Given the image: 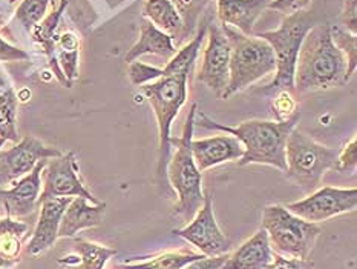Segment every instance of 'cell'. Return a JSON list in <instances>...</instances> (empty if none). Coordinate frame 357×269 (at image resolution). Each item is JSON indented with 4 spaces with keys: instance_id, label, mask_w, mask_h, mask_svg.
Masks as SVG:
<instances>
[{
    "instance_id": "6da1fadb",
    "label": "cell",
    "mask_w": 357,
    "mask_h": 269,
    "mask_svg": "<svg viewBox=\"0 0 357 269\" xmlns=\"http://www.w3.org/2000/svg\"><path fill=\"white\" fill-rule=\"evenodd\" d=\"M299 119L301 112L284 122L247 120L236 126H229L197 110L195 125L236 137L244 146V156L238 160V166L267 165L285 173V143L291 131L296 129Z\"/></svg>"
},
{
    "instance_id": "7a4b0ae2",
    "label": "cell",
    "mask_w": 357,
    "mask_h": 269,
    "mask_svg": "<svg viewBox=\"0 0 357 269\" xmlns=\"http://www.w3.org/2000/svg\"><path fill=\"white\" fill-rule=\"evenodd\" d=\"M347 60L331 38V25L321 22L308 31L294 68V92L308 94L345 83Z\"/></svg>"
},
{
    "instance_id": "3957f363",
    "label": "cell",
    "mask_w": 357,
    "mask_h": 269,
    "mask_svg": "<svg viewBox=\"0 0 357 269\" xmlns=\"http://www.w3.org/2000/svg\"><path fill=\"white\" fill-rule=\"evenodd\" d=\"M197 110L198 105L192 103L184 122L181 136L178 138H170V143L176 150L174 156H170L166 169L167 180L178 197L174 214L184 221H190L204 203L203 175L197 168L190 148L193 131H195Z\"/></svg>"
},
{
    "instance_id": "277c9868",
    "label": "cell",
    "mask_w": 357,
    "mask_h": 269,
    "mask_svg": "<svg viewBox=\"0 0 357 269\" xmlns=\"http://www.w3.org/2000/svg\"><path fill=\"white\" fill-rule=\"evenodd\" d=\"M316 23H319L316 19V14L304 10L296 14L285 15L281 25L276 29L255 33V36L268 42L276 59L275 79L266 88L259 89V92L267 94V92L285 89L294 94V68H296L298 54L307 33Z\"/></svg>"
},
{
    "instance_id": "5b68a950",
    "label": "cell",
    "mask_w": 357,
    "mask_h": 269,
    "mask_svg": "<svg viewBox=\"0 0 357 269\" xmlns=\"http://www.w3.org/2000/svg\"><path fill=\"white\" fill-rule=\"evenodd\" d=\"M221 27L230 42L229 83L222 99H230L262 77L273 74L276 71V59L271 46L264 38L244 36L226 25Z\"/></svg>"
},
{
    "instance_id": "8992f818",
    "label": "cell",
    "mask_w": 357,
    "mask_h": 269,
    "mask_svg": "<svg viewBox=\"0 0 357 269\" xmlns=\"http://www.w3.org/2000/svg\"><path fill=\"white\" fill-rule=\"evenodd\" d=\"M337 154L339 150L293 129L285 143L287 180L310 194L321 187L322 177L330 169H336Z\"/></svg>"
},
{
    "instance_id": "52a82bcc",
    "label": "cell",
    "mask_w": 357,
    "mask_h": 269,
    "mask_svg": "<svg viewBox=\"0 0 357 269\" xmlns=\"http://www.w3.org/2000/svg\"><path fill=\"white\" fill-rule=\"evenodd\" d=\"M190 77L188 74L162 75L160 79L142 87V94L149 102L157 117L158 125V166L160 179H167L166 169L170 160V129L175 117L188 100V85Z\"/></svg>"
},
{
    "instance_id": "ba28073f",
    "label": "cell",
    "mask_w": 357,
    "mask_h": 269,
    "mask_svg": "<svg viewBox=\"0 0 357 269\" xmlns=\"http://www.w3.org/2000/svg\"><path fill=\"white\" fill-rule=\"evenodd\" d=\"M262 229H266L271 249L290 259L307 260L312 256L322 228L317 223L298 217L282 205H268L262 211Z\"/></svg>"
},
{
    "instance_id": "9c48e42d",
    "label": "cell",
    "mask_w": 357,
    "mask_h": 269,
    "mask_svg": "<svg viewBox=\"0 0 357 269\" xmlns=\"http://www.w3.org/2000/svg\"><path fill=\"white\" fill-rule=\"evenodd\" d=\"M42 192L38 197V206L43 200L60 197H83L92 205H98L100 200L86 188L82 180L75 152L61 154L59 157L48 159L42 171Z\"/></svg>"
},
{
    "instance_id": "30bf717a",
    "label": "cell",
    "mask_w": 357,
    "mask_h": 269,
    "mask_svg": "<svg viewBox=\"0 0 357 269\" xmlns=\"http://www.w3.org/2000/svg\"><path fill=\"white\" fill-rule=\"evenodd\" d=\"M285 208L298 217L319 225L340 214L353 212L357 208V188L322 187Z\"/></svg>"
},
{
    "instance_id": "8fae6325",
    "label": "cell",
    "mask_w": 357,
    "mask_h": 269,
    "mask_svg": "<svg viewBox=\"0 0 357 269\" xmlns=\"http://www.w3.org/2000/svg\"><path fill=\"white\" fill-rule=\"evenodd\" d=\"M172 234L184 238L185 242L195 246L206 257H215L227 254L230 249V242L222 233L213 211V197L211 192H204V203L198 212L184 228L174 229Z\"/></svg>"
},
{
    "instance_id": "7c38bea8",
    "label": "cell",
    "mask_w": 357,
    "mask_h": 269,
    "mask_svg": "<svg viewBox=\"0 0 357 269\" xmlns=\"http://www.w3.org/2000/svg\"><path fill=\"white\" fill-rule=\"evenodd\" d=\"M207 43L203 50V64H201L197 79L206 85L213 94L222 99L224 91L229 83L230 68V42L224 34L220 22L211 20L207 27Z\"/></svg>"
},
{
    "instance_id": "4fadbf2b",
    "label": "cell",
    "mask_w": 357,
    "mask_h": 269,
    "mask_svg": "<svg viewBox=\"0 0 357 269\" xmlns=\"http://www.w3.org/2000/svg\"><path fill=\"white\" fill-rule=\"evenodd\" d=\"M59 156H61V151L45 145L33 136H25L10 150H0V189L29 174L40 160Z\"/></svg>"
},
{
    "instance_id": "5bb4252c",
    "label": "cell",
    "mask_w": 357,
    "mask_h": 269,
    "mask_svg": "<svg viewBox=\"0 0 357 269\" xmlns=\"http://www.w3.org/2000/svg\"><path fill=\"white\" fill-rule=\"evenodd\" d=\"M48 159H43L33 171L22 177L11 188L0 189V203L5 208L8 217H28L38 208V197L42 192V171Z\"/></svg>"
},
{
    "instance_id": "9a60e30c",
    "label": "cell",
    "mask_w": 357,
    "mask_h": 269,
    "mask_svg": "<svg viewBox=\"0 0 357 269\" xmlns=\"http://www.w3.org/2000/svg\"><path fill=\"white\" fill-rule=\"evenodd\" d=\"M74 197H60L48 198L40 203V214L38 221L33 233V237L28 242L26 252L29 256L38 257L51 249L54 243L59 240V228L60 220L63 215L66 206Z\"/></svg>"
},
{
    "instance_id": "2e32d148",
    "label": "cell",
    "mask_w": 357,
    "mask_h": 269,
    "mask_svg": "<svg viewBox=\"0 0 357 269\" xmlns=\"http://www.w3.org/2000/svg\"><path fill=\"white\" fill-rule=\"evenodd\" d=\"M190 148L193 160L201 173L227 161L239 160L244 156V146L236 137L226 133L199 140L192 138Z\"/></svg>"
},
{
    "instance_id": "e0dca14e",
    "label": "cell",
    "mask_w": 357,
    "mask_h": 269,
    "mask_svg": "<svg viewBox=\"0 0 357 269\" xmlns=\"http://www.w3.org/2000/svg\"><path fill=\"white\" fill-rule=\"evenodd\" d=\"M271 0H216V15L221 25L244 36H255V23Z\"/></svg>"
},
{
    "instance_id": "ac0fdd59",
    "label": "cell",
    "mask_w": 357,
    "mask_h": 269,
    "mask_svg": "<svg viewBox=\"0 0 357 269\" xmlns=\"http://www.w3.org/2000/svg\"><path fill=\"white\" fill-rule=\"evenodd\" d=\"M106 203L92 205L83 197H74L61 215L59 238H74L80 231L100 226L103 223Z\"/></svg>"
},
{
    "instance_id": "d6986e66",
    "label": "cell",
    "mask_w": 357,
    "mask_h": 269,
    "mask_svg": "<svg viewBox=\"0 0 357 269\" xmlns=\"http://www.w3.org/2000/svg\"><path fill=\"white\" fill-rule=\"evenodd\" d=\"M51 3H52L51 11L45 15V19L40 23H37L29 34L37 45L42 46L43 52L46 54V57H48L52 73L57 77V80L61 85H65L66 88H71L73 85L65 79V75H63V73H61V69L59 68L57 60H56L57 28H59L61 15H63L66 6H68V0H56V2L52 0Z\"/></svg>"
},
{
    "instance_id": "ffe728a7",
    "label": "cell",
    "mask_w": 357,
    "mask_h": 269,
    "mask_svg": "<svg viewBox=\"0 0 357 269\" xmlns=\"http://www.w3.org/2000/svg\"><path fill=\"white\" fill-rule=\"evenodd\" d=\"M275 257L266 229L259 228L229 257L222 269H267Z\"/></svg>"
},
{
    "instance_id": "44dd1931",
    "label": "cell",
    "mask_w": 357,
    "mask_h": 269,
    "mask_svg": "<svg viewBox=\"0 0 357 269\" xmlns=\"http://www.w3.org/2000/svg\"><path fill=\"white\" fill-rule=\"evenodd\" d=\"M143 19L169 34L174 42L176 41V45L190 34L180 10L172 0H143Z\"/></svg>"
},
{
    "instance_id": "7402d4cb",
    "label": "cell",
    "mask_w": 357,
    "mask_h": 269,
    "mask_svg": "<svg viewBox=\"0 0 357 269\" xmlns=\"http://www.w3.org/2000/svg\"><path fill=\"white\" fill-rule=\"evenodd\" d=\"M176 46L174 38L169 34L162 33L157 27H153L149 20L143 19L139 23V36L135 45L128 51L124 60L128 64H132L137 59L146 54H152V56H157L169 61L176 54Z\"/></svg>"
},
{
    "instance_id": "603a6c76",
    "label": "cell",
    "mask_w": 357,
    "mask_h": 269,
    "mask_svg": "<svg viewBox=\"0 0 357 269\" xmlns=\"http://www.w3.org/2000/svg\"><path fill=\"white\" fill-rule=\"evenodd\" d=\"M74 251L71 256L57 259L61 269H105L107 261L117 256V249L77 237H74Z\"/></svg>"
},
{
    "instance_id": "cb8c5ba5",
    "label": "cell",
    "mask_w": 357,
    "mask_h": 269,
    "mask_svg": "<svg viewBox=\"0 0 357 269\" xmlns=\"http://www.w3.org/2000/svg\"><path fill=\"white\" fill-rule=\"evenodd\" d=\"M28 223L19 219H0V269H14L19 265L22 240L28 233Z\"/></svg>"
},
{
    "instance_id": "d4e9b609",
    "label": "cell",
    "mask_w": 357,
    "mask_h": 269,
    "mask_svg": "<svg viewBox=\"0 0 357 269\" xmlns=\"http://www.w3.org/2000/svg\"><path fill=\"white\" fill-rule=\"evenodd\" d=\"M211 20H212L211 17H207L201 22V27L198 28L195 37H193L190 42L185 43L181 50H178L175 56L167 61L165 68H161L162 75H174V74H188L189 77L192 75L193 66H195L197 60L199 57L201 46H203V42L207 34V27L208 23H211Z\"/></svg>"
},
{
    "instance_id": "484cf974",
    "label": "cell",
    "mask_w": 357,
    "mask_h": 269,
    "mask_svg": "<svg viewBox=\"0 0 357 269\" xmlns=\"http://www.w3.org/2000/svg\"><path fill=\"white\" fill-rule=\"evenodd\" d=\"M15 114H17V94L13 83L2 69H0V137L8 142H19L17 128H15Z\"/></svg>"
},
{
    "instance_id": "4316f807",
    "label": "cell",
    "mask_w": 357,
    "mask_h": 269,
    "mask_svg": "<svg viewBox=\"0 0 357 269\" xmlns=\"http://www.w3.org/2000/svg\"><path fill=\"white\" fill-rule=\"evenodd\" d=\"M204 257L199 252H183V251H167L160 252L157 256L130 259L123 261L117 269H181L190 261Z\"/></svg>"
},
{
    "instance_id": "83f0119b",
    "label": "cell",
    "mask_w": 357,
    "mask_h": 269,
    "mask_svg": "<svg viewBox=\"0 0 357 269\" xmlns=\"http://www.w3.org/2000/svg\"><path fill=\"white\" fill-rule=\"evenodd\" d=\"M79 54L80 41L73 31H65L60 36H56V60L57 65L63 73L65 79L73 85L79 77Z\"/></svg>"
},
{
    "instance_id": "f1b7e54d",
    "label": "cell",
    "mask_w": 357,
    "mask_h": 269,
    "mask_svg": "<svg viewBox=\"0 0 357 269\" xmlns=\"http://www.w3.org/2000/svg\"><path fill=\"white\" fill-rule=\"evenodd\" d=\"M331 38L339 51L344 54L347 60V73H345V83L351 79L356 66H357V34L350 33V31L342 29L340 27L331 25Z\"/></svg>"
},
{
    "instance_id": "f546056e",
    "label": "cell",
    "mask_w": 357,
    "mask_h": 269,
    "mask_svg": "<svg viewBox=\"0 0 357 269\" xmlns=\"http://www.w3.org/2000/svg\"><path fill=\"white\" fill-rule=\"evenodd\" d=\"M51 2L52 0H22L15 10V20L26 33H31L37 23H40L48 14Z\"/></svg>"
},
{
    "instance_id": "4dcf8cb0",
    "label": "cell",
    "mask_w": 357,
    "mask_h": 269,
    "mask_svg": "<svg viewBox=\"0 0 357 269\" xmlns=\"http://www.w3.org/2000/svg\"><path fill=\"white\" fill-rule=\"evenodd\" d=\"M162 75V69L143 64V61H132L129 64V80L134 87H143L146 83L160 79Z\"/></svg>"
},
{
    "instance_id": "1f68e13d",
    "label": "cell",
    "mask_w": 357,
    "mask_h": 269,
    "mask_svg": "<svg viewBox=\"0 0 357 269\" xmlns=\"http://www.w3.org/2000/svg\"><path fill=\"white\" fill-rule=\"evenodd\" d=\"M273 112L276 114L278 122H284L291 119L293 115H296L298 111V103L294 100L293 92L290 91H278V96L273 102Z\"/></svg>"
},
{
    "instance_id": "d6a6232c",
    "label": "cell",
    "mask_w": 357,
    "mask_h": 269,
    "mask_svg": "<svg viewBox=\"0 0 357 269\" xmlns=\"http://www.w3.org/2000/svg\"><path fill=\"white\" fill-rule=\"evenodd\" d=\"M357 165V138L353 137L342 150L337 154V173H350L354 171Z\"/></svg>"
},
{
    "instance_id": "836d02e7",
    "label": "cell",
    "mask_w": 357,
    "mask_h": 269,
    "mask_svg": "<svg viewBox=\"0 0 357 269\" xmlns=\"http://www.w3.org/2000/svg\"><path fill=\"white\" fill-rule=\"evenodd\" d=\"M310 3H312V0H271L267 8L284 14L285 17V15H291L307 10Z\"/></svg>"
},
{
    "instance_id": "e575fe53",
    "label": "cell",
    "mask_w": 357,
    "mask_h": 269,
    "mask_svg": "<svg viewBox=\"0 0 357 269\" xmlns=\"http://www.w3.org/2000/svg\"><path fill=\"white\" fill-rule=\"evenodd\" d=\"M267 269H314V261L312 259L301 260V259H290L275 254L271 263Z\"/></svg>"
},
{
    "instance_id": "d590c367",
    "label": "cell",
    "mask_w": 357,
    "mask_h": 269,
    "mask_svg": "<svg viewBox=\"0 0 357 269\" xmlns=\"http://www.w3.org/2000/svg\"><path fill=\"white\" fill-rule=\"evenodd\" d=\"M172 2L176 5L178 10H180L185 27H188L189 33L192 34V31H193V28H195V23L198 20L199 11L197 10L195 5H193L192 0H172Z\"/></svg>"
},
{
    "instance_id": "8d00e7d4",
    "label": "cell",
    "mask_w": 357,
    "mask_h": 269,
    "mask_svg": "<svg viewBox=\"0 0 357 269\" xmlns=\"http://www.w3.org/2000/svg\"><path fill=\"white\" fill-rule=\"evenodd\" d=\"M28 59L29 54L25 50L17 48V46L6 42L3 37H0V61H20Z\"/></svg>"
},
{
    "instance_id": "74e56055",
    "label": "cell",
    "mask_w": 357,
    "mask_h": 269,
    "mask_svg": "<svg viewBox=\"0 0 357 269\" xmlns=\"http://www.w3.org/2000/svg\"><path fill=\"white\" fill-rule=\"evenodd\" d=\"M229 257L227 254H222V256H215V257H201L195 261H190L189 265H185L181 269H222L224 263Z\"/></svg>"
},
{
    "instance_id": "f35d334b",
    "label": "cell",
    "mask_w": 357,
    "mask_h": 269,
    "mask_svg": "<svg viewBox=\"0 0 357 269\" xmlns=\"http://www.w3.org/2000/svg\"><path fill=\"white\" fill-rule=\"evenodd\" d=\"M342 23L347 31L357 34V0H344Z\"/></svg>"
},
{
    "instance_id": "ab89813d",
    "label": "cell",
    "mask_w": 357,
    "mask_h": 269,
    "mask_svg": "<svg viewBox=\"0 0 357 269\" xmlns=\"http://www.w3.org/2000/svg\"><path fill=\"white\" fill-rule=\"evenodd\" d=\"M192 2H193V5H195L197 10L201 13V11H203L204 5H206V3H208V2H211V0H192Z\"/></svg>"
},
{
    "instance_id": "60d3db41",
    "label": "cell",
    "mask_w": 357,
    "mask_h": 269,
    "mask_svg": "<svg viewBox=\"0 0 357 269\" xmlns=\"http://www.w3.org/2000/svg\"><path fill=\"white\" fill-rule=\"evenodd\" d=\"M5 13H2V8H0V27L5 25Z\"/></svg>"
},
{
    "instance_id": "b9f144b4",
    "label": "cell",
    "mask_w": 357,
    "mask_h": 269,
    "mask_svg": "<svg viewBox=\"0 0 357 269\" xmlns=\"http://www.w3.org/2000/svg\"><path fill=\"white\" fill-rule=\"evenodd\" d=\"M6 140H5V138H2V137H0V150H2V146H3V143H5Z\"/></svg>"
},
{
    "instance_id": "7bdbcfd3",
    "label": "cell",
    "mask_w": 357,
    "mask_h": 269,
    "mask_svg": "<svg viewBox=\"0 0 357 269\" xmlns=\"http://www.w3.org/2000/svg\"><path fill=\"white\" fill-rule=\"evenodd\" d=\"M2 208H3V206H2V203H0V210H2Z\"/></svg>"
}]
</instances>
